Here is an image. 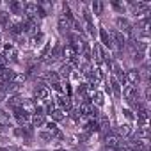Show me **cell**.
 Returning <instances> with one entry per match:
<instances>
[{
    "label": "cell",
    "instance_id": "6da1fadb",
    "mask_svg": "<svg viewBox=\"0 0 151 151\" xmlns=\"http://www.w3.org/2000/svg\"><path fill=\"white\" fill-rule=\"evenodd\" d=\"M110 39H112V45H114L117 50H124V48H126V37H124V34H121L119 30H112V32H110Z\"/></svg>",
    "mask_w": 151,
    "mask_h": 151
},
{
    "label": "cell",
    "instance_id": "7a4b0ae2",
    "mask_svg": "<svg viewBox=\"0 0 151 151\" xmlns=\"http://www.w3.org/2000/svg\"><path fill=\"white\" fill-rule=\"evenodd\" d=\"M114 23H116V30H119L121 34H132V23L126 20V18H123V16H117L116 20H114Z\"/></svg>",
    "mask_w": 151,
    "mask_h": 151
},
{
    "label": "cell",
    "instance_id": "3957f363",
    "mask_svg": "<svg viewBox=\"0 0 151 151\" xmlns=\"http://www.w3.org/2000/svg\"><path fill=\"white\" fill-rule=\"evenodd\" d=\"M13 112H14V117H16V121H18L20 126H29V124H30V117H32V116L27 114L22 107H20V109H14Z\"/></svg>",
    "mask_w": 151,
    "mask_h": 151
},
{
    "label": "cell",
    "instance_id": "277c9868",
    "mask_svg": "<svg viewBox=\"0 0 151 151\" xmlns=\"http://www.w3.org/2000/svg\"><path fill=\"white\" fill-rule=\"evenodd\" d=\"M105 146L107 147H112V149H117L123 146V139L119 135H114V133H109L105 135Z\"/></svg>",
    "mask_w": 151,
    "mask_h": 151
},
{
    "label": "cell",
    "instance_id": "5b68a950",
    "mask_svg": "<svg viewBox=\"0 0 151 151\" xmlns=\"http://www.w3.org/2000/svg\"><path fill=\"white\" fill-rule=\"evenodd\" d=\"M140 82V77H139V69H128L124 73V84H130V86H137Z\"/></svg>",
    "mask_w": 151,
    "mask_h": 151
},
{
    "label": "cell",
    "instance_id": "8992f818",
    "mask_svg": "<svg viewBox=\"0 0 151 151\" xmlns=\"http://www.w3.org/2000/svg\"><path fill=\"white\" fill-rule=\"evenodd\" d=\"M91 59H94L98 66H101V64L105 62V55H103V50H101V45H98V43H94V46H93V52H91Z\"/></svg>",
    "mask_w": 151,
    "mask_h": 151
},
{
    "label": "cell",
    "instance_id": "52a82bcc",
    "mask_svg": "<svg viewBox=\"0 0 151 151\" xmlns=\"http://www.w3.org/2000/svg\"><path fill=\"white\" fill-rule=\"evenodd\" d=\"M25 18H37V2H27L23 4Z\"/></svg>",
    "mask_w": 151,
    "mask_h": 151
},
{
    "label": "cell",
    "instance_id": "ba28073f",
    "mask_svg": "<svg viewBox=\"0 0 151 151\" xmlns=\"http://www.w3.org/2000/svg\"><path fill=\"white\" fill-rule=\"evenodd\" d=\"M46 124V130L52 133V139H59V140H64V133L59 130V126H57V123H53V121H50V123H45Z\"/></svg>",
    "mask_w": 151,
    "mask_h": 151
},
{
    "label": "cell",
    "instance_id": "9c48e42d",
    "mask_svg": "<svg viewBox=\"0 0 151 151\" xmlns=\"http://www.w3.org/2000/svg\"><path fill=\"white\" fill-rule=\"evenodd\" d=\"M34 98L36 100H50V91H48V87H45V86H37L36 89H34Z\"/></svg>",
    "mask_w": 151,
    "mask_h": 151
},
{
    "label": "cell",
    "instance_id": "30bf717a",
    "mask_svg": "<svg viewBox=\"0 0 151 151\" xmlns=\"http://www.w3.org/2000/svg\"><path fill=\"white\" fill-rule=\"evenodd\" d=\"M57 103H59V109H62L64 112H71V110H73V107H71V98H68V96H64V94H59Z\"/></svg>",
    "mask_w": 151,
    "mask_h": 151
},
{
    "label": "cell",
    "instance_id": "8fae6325",
    "mask_svg": "<svg viewBox=\"0 0 151 151\" xmlns=\"http://www.w3.org/2000/svg\"><path fill=\"white\" fill-rule=\"evenodd\" d=\"M100 43L105 46V48H114V45H112V39H110V34L107 32V29H100Z\"/></svg>",
    "mask_w": 151,
    "mask_h": 151
},
{
    "label": "cell",
    "instance_id": "7c38bea8",
    "mask_svg": "<svg viewBox=\"0 0 151 151\" xmlns=\"http://www.w3.org/2000/svg\"><path fill=\"white\" fill-rule=\"evenodd\" d=\"M7 60L11 59V60H16L18 59V52H16V48L11 45V43H7V45H4V53H2Z\"/></svg>",
    "mask_w": 151,
    "mask_h": 151
},
{
    "label": "cell",
    "instance_id": "4fadbf2b",
    "mask_svg": "<svg viewBox=\"0 0 151 151\" xmlns=\"http://www.w3.org/2000/svg\"><path fill=\"white\" fill-rule=\"evenodd\" d=\"M14 77H16V73H14L13 69H9V68H6L2 73H0V80H2V82H6V84H11V82H14Z\"/></svg>",
    "mask_w": 151,
    "mask_h": 151
},
{
    "label": "cell",
    "instance_id": "5bb4252c",
    "mask_svg": "<svg viewBox=\"0 0 151 151\" xmlns=\"http://www.w3.org/2000/svg\"><path fill=\"white\" fill-rule=\"evenodd\" d=\"M57 27H59L60 34H68V30H69L71 23L66 20V16H64V14H59V20H57Z\"/></svg>",
    "mask_w": 151,
    "mask_h": 151
},
{
    "label": "cell",
    "instance_id": "9a60e30c",
    "mask_svg": "<svg viewBox=\"0 0 151 151\" xmlns=\"http://www.w3.org/2000/svg\"><path fill=\"white\" fill-rule=\"evenodd\" d=\"M9 13L11 14H22L23 13V2H20V0H11L9 2Z\"/></svg>",
    "mask_w": 151,
    "mask_h": 151
},
{
    "label": "cell",
    "instance_id": "2e32d148",
    "mask_svg": "<svg viewBox=\"0 0 151 151\" xmlns=\"http://www.w3.org/2000/svg\"><path fill=\"white\" fill-rule=\"evenodd\" d=\"M98 126H100V132L103 135H109V132H110V121H109V117H98Z\"/></svg>",
    "mask_w": 151,
    "mask_h": 151
},
{
    "label": "cell",
    "instance_id": "e0dca14e",
    "mask_svg": "<svg viewBox=\"0 0 151 151\" xmlns=\"http://www.w3.org/2000/svg\"><path fill=\"white\" fill-rule=\"evenodd\" d=\"M109 87H110V93H112L116 98H121V84H119L114 77H110V86H109Z\"/></svg>",
    "mask_w": 151,
    "mask_h": 151
},
{
    "label": "cell",
    "instance_id": "ac0fdd59",
    "mask_svg": "<svg viewBox=\"0 0 151 151\" xmlns=\"http://www.w3.org/2000/svg\"><path fill=\"white\" fill-rule=\"evenodd\" d=\"M50 116H52L53 123H59V121H64V119H66V112H64L62 109H55V110H52Z\"/></svg>",
    "mask_w": 151,
    "mask_h": 151
},
{
    "label": "cell",
    "instance_id": "d6986e66",
    "mask_svg": "<svg viewBox=\"0 0 151 151\" xmlns=\"http://www.w3.org/2000/svg\"><path fill=\"white\" fill-rule=\"evenodd\" d=\"M117 135H119V137H130V135H132V124H128V123L119 124V128H117Z\"/></svg>",
    "mask_w": 151,
    "mask_h": 151
},
{
    "label": "cell",
    "instance_id": "ffe728a7",
    "mask_svg": "<svg viewBox=\"0 0 151 151\" xmlns=\"http://www.w3.org/2000/svg\"><path fill=\"white\" fill-rule=\"evenodd\" d=\"M71 73H73V66H71V64H68V62H66V64H62V66L59 68V77L68 78Z\"/></svg>",
    "mask_w": 151,
    "mask_h": 151
},
{
    "label": "cell",
    "instance_id": "44dd1931",
    "mask_svg": "<svg viewBox=\"0 0 151 151\" xmlns=\"http://www.w3.org/2000/svg\"><path fill=\"white\" fill-rule=\"evenodd\" d=\"M22 96L20 94H13V96H9V107L14 110V109H20L22 107Z\"/></svg>",
    "mask_w": 151,
    "mask_h": 151
},
{
    "label": "cell",
    "instance_id": "7402d4cb",
    "mask_svg": "<svg viewBox=\"0 0 151 151\" xmlns=\"http://www.w3.org/2000/svg\"><path fill=\"white\" fill-rule=\"evenodd\" d=\"M0 126H9L11 128V117L4 109H0Z\"/></svg>",
    "mask_w": 151,
    "mask_h": 151
},
{
    "label": "cell",
    "instance_id": "603a6c76",
    "mask_svg": "<svg viewBox=\"0 0 151 151\" xmlns=\"http://www.w3.org/2000/svg\"><path fill=\"white\" fill-rule=\"evenodd\" d=\"M62 45H53V48H52V52H50V55L53 57V60H59V59H62Z\"/></svg>",
    "mask_w": 151,
    "mask_h": 151
},
{
    "label": "cell",
    "instance_id": "cb8c5ba5",
    "mask_svg": "<svg viewBox=\"0 0 151 151\" xmlns=\"http://www.w3.org/2000/svg\"><path fill=\"white\" fill-rule=\"evenodd\" d=\"M30 123H32L34 126H43V124L46 123V119H45L43 114H34V116L30 117Z\"/></svg>",
    "mask_w": 151,
    "mask_h": 151
},
{
    "label": "cell",
    "instance_id": "d4e9b609",
    "mask_svg": "<svg viewBox=\"0 0 151 151\" xmlns=\"http://www.w3.org/2000/svg\"><path fill=\"white\" fill-rule=\"evenodd\" d=\"M147 135H149L147 128H146V126H139V128H137V133H135V139H139V140H147Z\"/></svg>",
    "mask_w": 151,
    "mask_h": 151
},
{
    "label": "cell",
    "instance_id": "484cf974",
    "mask_svg": "<svg viewBox=\"0 0 151 151\" xmlns=\"http://www.w3.org/2000/svg\"><path fill=\"white\" fill-rule=\"evenodd\" d=\"M91 11L94 14H103V2H100V0H94V2L91 4ZM91 13V14H93Z\"/></svg>",
    "mask_w": 151,
    "mask_h": 151
},
{
    "label": "cell",
    "instance_id": "4316f807",
    "mask_svg": "<svg viewBox=\"0 0 151 151\" xmlns=\"http://www.w3.org/2000/svg\"><path fill=\"white\" fill-rule=\"evenodd\" d=\"M9 25V11H0V27L7 29Z\"/></svg>",
    "mask_w": 151,
    "mask_h": 151
},
{
    "label": "cell",
    "instance_id": "83f0119b",
    "mask_svg": "<svg viewBox=\"0 0 151 151\" xmlns=\"http://www.w3.org/2000/svg\"><path fill=\"white\" fill-rule=\"evenodd\" d=\"M46 80H48L50 84H57V82H60V77H59L57 71H48V73H46Z\"/></svg>",
    "mask_w": 151,
    "mask_h": 151
},
{
    "label": "cell",
    "instance_id": "f1b7e54d",
    "mask_svg": "<svg viewBox=\"0 0 151 151\" xmlns=\"http://www.w3.org/2000/svg\"><path fill=\"white\" fill-rule=\"evenodd\" d=\"M43 39H45L43 32H37V34L30 36V46H37V45H41V41H43Z\"/></svg>",
    "mask_w": 151,
    "mask_h": 151
},
{
    "label": "cell",
    "instance_id": "f546056e",
    "mask_svg": "<svg viewBox=\"0 0 151 151\" xmlns=\"http://www.w3.org/2000/svg\"><path fill=\"white\" fill-rule=\"evenodd\" d=\"M52 48H53V41L50 39V41H46V45H45V48L41 50V53H39V55H41L43 59H45V57H48V55H50V52H52Z\"/></svg>",
    "mask_w": 151,
    "mask_h": 151
},
{
    "label": "cell",
    "instance_id": "4dcf8cb0",
    "mask_svg": "<svg viewBox=\"0 0 151 151\" xmlns=\"http://www.w3.org/2000/svg\"><path fill=\"white\" fill-rule=\"evenodd\" d=\"M93 100H94V103H96V107H101V105H103V101H105V100H103V94H101L100 91H96V93H94V96H93Z\"/></svg>",
    "mask_w": 151,
    "mask_h": 151
},
{
    "label": "cell",
    "instance_id": "1f68e13d",
    "mask_svg": "<svg viewBox=\"0 0 151 151\" xmlns=\"http://www.w3.org/2000/svg\"><path fill=\"white\" fill-rule=\"evenodd\" d=\"M110 6H112V7H114L117 13H121V14L124 13V4H121V2H116V0H112V2H110Z\"/></svg>",
    "mask_w": 151,
    "mask_h": 151
},
{
    "label": "cell",
    "instance_id": "d6a6232c",
    "mask_svg": "<svg viewBox=\"0 0 151 151\" xmlns=\"http://www.w3.org/2000/svg\"><path fill=\"white\" fill-rule=\"evenodd\" d=\"M39 137L43 139V140H52V133L46 130V132H39Z\"/></svg>",
    "mask_w": 151,
    "mask_h": 151
},
{
    "label": "cell",
    "instance_id": "836d02e7",
    "mask_svg": "<svg viewBox=\"0 0 151 151\" xmlns=\"http://www.w3.org/2000/svg\"><path fill=\"white\" fill-rule=\"evenodd\" d=\"M123 114H124L128 119H133V117H135V116H133V112H132L130 109H124V110H123Z\"/></svg>",
    "mask_w": 151,
    "mask_h": 151
},
{
    "label": "cell",
    "instance_id": "e575fe53",
    "mask_svg": "<svg viewBox=\"0 0 151 151\" xmlns=\"http://www.w3.org/2000/svg\"><path fill=\"white\" fill-rule=\"evenodd\" d=\"M4 100H7V94H6V93H4L2 89H0V103H2Z\"/></svg>",
    "mask_w": 151,
    "mask_h": 151
},
{
    "label": "cell",
    "instance_id": "d590c367",
    "mask_svg": "<svg viewBox=\"0 0 151 151\" xmlns=\"http://www.w3.org/2000/svg\"><path fill=\"white\" fill-rule=\"evenodd\" d=\"M55 151H66V149H55Z\"/></svg>",
    "mask_w": 151,
    "mask_h": 151
}]
</instances>
